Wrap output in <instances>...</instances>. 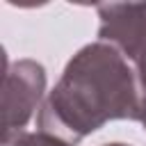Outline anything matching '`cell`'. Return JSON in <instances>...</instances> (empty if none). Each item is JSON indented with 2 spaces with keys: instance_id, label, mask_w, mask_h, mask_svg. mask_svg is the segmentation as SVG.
Wrapping results in <instances>:
<instances>
[{
  "instance_id": "obj_6",
  "label": "cell",
  "mask_w": 146,
  "mask_h": 146,
  "mask_svg": "<svg viewBox=\"0 0 146 146\" xmlns=\"http://www.w3.org/2000/svg\"><path fill=\"white\" fill-rule=\"evenodd\" d=\"M103 146H130V144H121V141H114V144H103Z\"/></svg>"
},
{
  "instance_id": "obj_5",
  "label": "cell",
  "mask_w": 146,
  "mask_h": 146,
  "mask_svg": "<svg viewBox=\"0 0 146 146\" xmlns=\"http://www.w3.org/2000/svg\"><path fill=\"white\" fill-rule=\"evenodd\" d=\"M135 73H137V84H139V100H141V125L146 130V52L135 62Z\"/></svg>"
},
{
  "instance_id": "obj_4",
  "label": "cell",
  "mask_w": 146,
  "mask_h": 146,
  "mask_svg": "<svg viewBox=\"0 0 146 146\" xmlns=\"http://www.w3.org/2000/svg\"><path fill=\"white\" fill-rule=\"evenodd\" d=\"M2 146H73V144H68L50 132L36 130V132H18L11 139L2 141Z\"/></svg>"
},
{
  "instance_id": "obj_3",
  "label": "cell",
  "mask_w": 146,
  "mask_h": 146,
  "mask_svg": "<svg viewBox=\"0 0 146 146\" xmlns=\"http://www.w3.org/2000/svg\"><path fill=\"white\" fill-rule=\"evenodd\" d=\"M98 41L114 46L128 62L146 52V2H107L96 7Z\"/></svg>"
},
{
  "instance_id": "obj_2",
  "label": "cell",
  "mask_w": 146,
  "mask_h": 146,
  "mask_svg": "<svg viewBox=\"0 0 146 146\" xmlns=\"http://www.w3.org/2000/svg\"><path fill=\"white\" fill-rule=\"evenodd\" d=\"M46 91V68L34 59H18L5 66L2 75V141L23 132L39 110Z\"/></svg>"
},
{
  "instance_id": "obj_1",
  "label": "cell",
  "mask_w": 146,
  "mask_h": 146,
  "mask_svg": "<svg viewBox=\"0 0 146 146\" xmlns=\"http://www.w3.org/2000/svg\"><path fill=\"white\" fill-rule=\"evenodd\" d=\"M141 121L137 73L110 43L94 41L66 64L39 110V130L78 144L107 121Z\"/></svg>"
}]
</instances>
